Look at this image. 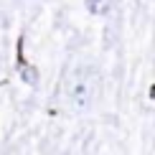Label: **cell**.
I'll return each mask as SVG.
<instances>
[{
	"label": "cell",
	"instance_id": "obj_1",
	"mask_svg": "<svg viewBox=\"0 0 155 155\" xmlns=\"http://www.w3.org/2000/svg\"><path fill=\"white\" fill-rule=\"evenodd\" d=\"M66 102L74 112H87L94 102V74L87 66H76L66 79Z\"/></svg>",
	"mask_w": 155,
	"mask_h": 155
},
{
	"label": "cell",
	"instance_id": "obj_2",
	"mask_svg": "<svg viewBox=\"0 0 155 155\" xmlns=\"http://www.w3.org/2000/svg\"><path fill=\"white\" fill-rule=\"evenodd\" d=\"M84 5H87V10L92 13V15H97V18L107 15V13L112 10V0H84Z\"/></svg>",
	"mask_w": 155,
	"mask_h": 155
},
{
	"label": "cell",
	"instance_id": "obj_3",
	"mask_svg": "<svg viewBox=\"0 0 155 155\" xmlns=\"http://www.w3.org/2000/svg\"><path fill=\"white\" fill-rule=\"evenodd\" d=\"M21 76H23V81H28V84H38V71L31 69V66H21Z\"/></svg>",
	"mask_w": 155,
	"mask_h": 155
}]
</instances>
